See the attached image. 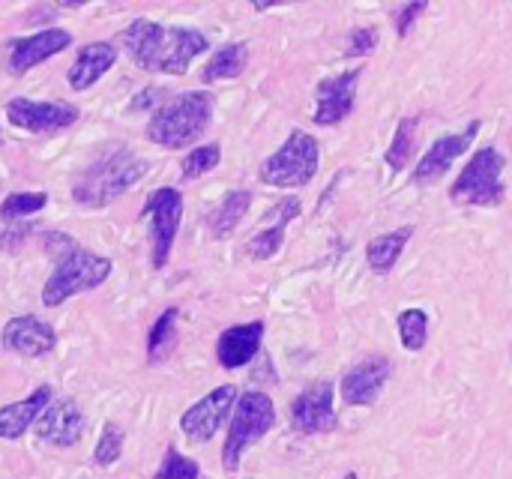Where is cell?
<instances>
[{"label": "cell", "mask_w": 512, "mask_h": 479, "mask_svg": "<svg viewBox=\"0 0 512 479\" xmlns=\"http://www.w3.org/2000/svg\"><path fill=\"white\" fill-rule=\"evenodd\" d=\"M45 204H48V195L45 192H12L0 204V219L3 222H18L24 216L39 213Z\"/></svg>", "instance_id": "cell-28"}, {"label": "cell", "mask_w": 512, "mask_h": 479, "mask_svg": "<svg viewBox=\"0 0 512 479\" xmlns=\"http://www.w3.org/2000/svg\"><path fill=\"white\" fill-rule=\"evenodd\" d=\"M48 405H51V387H39L27 399L0 408V438L18 441L30 426H36V420L45 414Z\"/></svg>", "instance_id": "cell-21"}, {"label": "cell", "mask_w": 512, "mask_h": 479, "mask_svg": "<svg viewBox=\"0 0 512 479\" xmlns=\"http://www.w3.org/2000/svg\"><path fill=\"white\" fill-rule=\"evenodd\" d=\"M399 339H402V348L408 354H420L429 342V315L426 309H405L399 312Z\"/></svg>", "instance_id": "cell-26"}, {"label": "cell", "mask_w": 512, "mask_h": 479, "mask_svg": "<svg viewBox=\"0 0 512 479\" xmlns=\"http://www.w3.org/2000/svg\"><path fill=\"white\" fill-rule=\"evenodd\" d=\"M378 48V30L375 27H357L351 30L348 36V45H345V57H366Z\"/></svg>", "instance_id": "cell-32"}, {"label": "cell", "mask_w": 512, "mask_h": 479, "mask_svg": "<svg viewBox=\"0 0 512 479\" xmlns=\"http://www.w3.org/2000/svg\"><path fill=\"white\" fill-rule=\"evenodd\" d=\"M147 174V162L138 159L132 150L117 147L99 162H93L75 183H72V198L81 207L99 210L126 195L141 177Z\"/></svg>", "instance_id": "cell-3"}, {"label": "cell", "mask_w": 512, "mask_h": 479, "mask_svg": "<svg viewBox=\"0 0 512 479\" xmlns=\"http://www.w3.org/2000/svg\"><path fill=\"white\" fill-rule=\"evenodd\" d=\"M45 246L54 255V273L48 276V282L42 288L45 309H54V306L66 303L75 294L93 291L111 276V261L108 258L81 249L66 234H45Z\"/></svg>", "instance_id": "cell-2"}, {"label": "cell", "mask_w": 512, "mask_h": 479, "mask_svg": "<svg viewBox=\"0 0 512 479\" xmlns=\"http://www.w3.org/2000/svg\"><path fill=\"white\" fill-rule=\"evenodd\" d=\"M321 165V144L306 129H291L285 144L261 162V183L276 189H303L315 180Z\"/></svg>", "instance_id": "cell-5"}, {"label": "cell", "mask_w": 512, "mask_h": 479, "mask_svg": "<svg viewBox=\"0 0 512 479\" xmlns=\"http://www.w3.org/2000/svg\"><path fill=\"white\" fill-rule=\"evenodd\" d=\"M246 60H249V45L246 42H231V45L219 48L207 60V66L201 69V81L216 84V81H225V78H237L246 69Z\"/></svg>", "instance_id": "cell-24"}, {"label": "cell", "mask_w": 512, "mask_h": 479, "mask_svg": "<svg viewBox=\"0 0 512 479\" xmlns=\"http://www.w3.org/2000/svg\"><path fill=\"white\" fill-rule=\"evenodd\" d=\"M219 159H222V147L216 141L189 150V156L183 159V180H198V177L210 174L219 165Z\"/></svg>", "instance_id": "cell-29"}, {"label": "cell", "mask_w": 512, "mask_h": 479, "mask_svg": "<svg viewBox=\"0 0 512 479\" xmlns=\"http://www.w3.org/2000/svg\"><path fill=\"white\" fill-rule=\"evenodd\" d=\"M141 216L150 222V240H153V270H162L171 258L180 219H183V195L174 186L153 189Z\"/></svg>", "instance_id": "cell-8"}, {"label": "cell", "mask_w": 512, "mask_h": 479, "mask_svg": "<svg viewBox=\"0 0 512 479\" xmlns=\"http://www.w3.org/2000/svg\"><path fill=\"white\" fill-rule=\"evenodd\" d=\"M54 345H57L54 327L39 321L36 315H18V318L6 321V327H3V348L18 357L36 360V357L51 354Z\"/></svg>", "instance_id": "cell-15"}, {"label": "cell", "mask_w": 512, "mask_h": 479, "mask_svg": "<svg viewBox=\"0 0 512 479\" xmlns=\"http://www.w3.org/2000/svg\"><path fill=\"white\" fill-rule=\"evenodd\" d=\"M33 228L30 225H15V228H6L3 234H0V249H6V252H15L24 240H27V234H30Z\"/></svg>", "instance_id": "cell-35"}, {"label": "cell", "mask_w": 512, "mask_h": 479, "mask_svg": "<svg viewBox=\"0 0 512 479\" xmlns=\"http://www.w3.org/2000/svg\"><path fill=\"white\" fill-rule=\"evenodd\" d=\"M72 45V33L63 30V27H48V30H39L33 36H24L12 45L9 51V69L15 75H24L27 69H33L36 63L66 51Z\"/></svg>", "instance_id": "cell-17"}, {"label": "cell", "mask_w": 512, "mask_h": 479, "mask_svg": "<svg viewBox=\"0 0 512 479\" xmlns=\"http://www.w3.org/2000/svg\"><path fill=\"white\" fill-rule=\"evenodd\" d=\"M393 378V363L384 354H372L351 366L342 378V399L348 408H369L381 399L387 381Z\"/></svg>", "instance_id": "cell-11"}, {"label": "cell", "mask_w": 512, "mask_h": 479, "mask_svg": "<svg viewBox=\"0 0 512 479\" xmlns=\"http://www.w3.org/2000/svg\"><path fill=\"white\" fill-rule=\"evenodd\" d=\"M261 339H264V321H249V324L228 327L216 342L219 366L228 369V372L249 366L261 351Z\"/></svg>", "instance_id": "cell-18"}, {"label": "cell", "mask_w": 512, "mask_h": 479, "mask_svg": "<svg viewBox=\"0 0 512 479\" xmlns=\"http://www.w3.org/2000/svg\"><path fill=\"white\" fill-rule=\"evenodd\" d=\"M297 216H300V201H297V198H282V201L267 213L270 225H267V228H261V231L249 240V246H246L249 258H255V261H267V258H273V255L282 249L285 228H288Z\"/></svg>", "instance_id": "cell-19"}, {"label": "cell", "mask_w": 512, "mask_h": 479, "mask_svg": "<svg viewBox=\"0 0 512 479\" xmlns=\"http://www.w3.org/2000/svg\"><path fill=\"white\" fill-rule=\"evenodd\" d=\"M117 45L114 42H87L84 48H78V57L72 63V69L66 72L69 87L72 90H87L93 87L114 63H117Z\"/></svg>", "instance_id": "cell-20"}, {"label": "cell", "mask_w": 512, "mask_h": 479, "mask_svg": "<svg viewBox=\"0 0 512 479\" xmlns=\"http://www.w3.org/2000/svg\"><path fill=\"white\" fill-rule=\"evenodd\" d=\"M210 117H213V96L204 90H189L153 111L147 123V138L165 150L189 147L207 132Z\"/></svg>", "instance_id": "cell-4"}, {"label": "cell", "mask_w": 512, "mask_h": 479, "mask_svg": "<svg viewBox=\"0 0 512 479\" xmlns=\"http://www.w3.org/2000/svg\"><path fill=\"white\" fill-rule=\"evenodd\" d=\"M168 93L165 90H159V87H147V90H141L135 99H132V111H144V108H150V105H165L168 99H165Z\"/></svg>", "instance_id": "cell-34"}, {"label": "cell", "mask_w": 512, "mask_h": 479, "mask_svg": "<svg viewBox=\"0 0 512 479\" xmlns=\"http://www.w3.org/2000/svg\"><path fill=\"white\" fill-rule=\"evenodd\" d=\"M174 333H177V309H165L159 315V321L153 324L150 336H147V357H150V363L162 360L171 351Z\"/></svg>", "instance_id": "cell-27"}, {"label": "cell", "mask_w": 512, "mask_h": 479, "mask_svg": "<svg viewBox=\"0 0 512 479\" xmlns=\"http://www.w3.org/2000/svg\"><path fill=\"white\" fill-rule=\"evenodd\" d=\"M426 9H429V3H426V0H420V3L414 0V3H405V6H399V9L393 12V24H396V33H399V36L405 39V36H408V33L414 30L417 18H420V15H423Z\"/></svg>", "instance_id": "cell-33"}, {"label": "cell", "mask_w": 512, "mask_h": 479, "mask_svg": "<svg viewBox=\"0 0 512 479\" xmlns=\"http://www.w3.org/2000/svg\"><path fill=\"white\" fill-rule=\"evenodd\" d=\"M36 435L39 441L51 444V447H75L84 435V414L72 399H60L51 402L45 408V414L36 420Z\"/></svg>", "instance_id": "cell-16"}, {"label": "cell", "mask_w": 512, "mask_h": 479, "mask_svg": "<svg viewBox=\"0 0 512 479\" xmlns=\"http://www.w3.org/2000/svg\"><path fill=\"white\" fill-rule=\"evenodd\" d=\"M342 479H360V477H357V474L351 471V474H345V477H342Z\"/></svg>", "instance_id": "cell-36"}, {"label": "cell", "mask_w": 512, "mask_h": 479, "mask_svg": "<svg viewBox=\"0 0 512 479\" xmlns=\"http://www.w3.org/2000/svg\"><path fill=\"white\" fill-rule=\"evenodd\" d=\"M252 207V192H246V189H234V192H228L213 210H210V216H207V228H210V234L216 237V240H225L237 225H240V219L246 216V210Z\"/></svg>", "instance_id": "cell-23"}, {"label": "cell", "mask_w": 512, "mask_h": 479, "mask_svg": "<svg viewBox=\"0 0 512 479\" xmlns=\"http://www.w3.org/2000/svg\"><path fill=\"white\" fill-rule=\"evenodd\" d=\"M120 453H123V429L114 426V423H105L102 435H99V441L93 447V462L99 468H111L120 459Z\"/></svg>", "instance_id": "cell-30"}, {"label": "cell", "mask_w": 512, "mask_h": 479, "mask_svg": "<svg viewBox=\"0 0 512 479\" xmlns=\"http://www.w3.org/2000/svg\"><path fill=\"white\" fill-rule=\"evenodd\" d=\"M291 426L300 435H327L336 432L339 417L333 408V384L315 381L291 402Z\"/></svg>", "instance_id": "cell-10"}, {"label": "cell", "mask_w": 512, "mask_h": 479, "mask_svg": "<svg viewBox=\"0 0 512 479\" xmlns=\"http://www.w3.org/2000/svg\"><path fill=\"white\" fill-rule=\"evenodd\" d=\"M360 75H363V69H348V72L324 78L318 84V96H315L318 108H315V117H312L318 126H336L354 111Z\"/></svg>", "instance_id": "cell-14"}, {"label": "cell", "mask_w": 512, "mask_h": 479, "mask_svg": "<svg viewBox=\"0 0 512 479\" xmlns=\"http://www.w3.org/2000/svg\"><path fill=\"white\" fill-rule=\"evenodd\" d=\"M411 237H414V225H402L396 231H387V234H378L375 240H369V246H366L369 270L378 273V276L393 273V267L399 264V258H402Z\"/></svg>", "instance_id": "cell-22"}, {"label": "cell", "mask_w": 512, "mask_h": 479, "mask_svg": "<svg viewBox=\"0 0 512 479\" xmlns=\"http://www.w3.org/2000/svg\"><path fill=\"white\" fill-rule=\"evenodd\" d=\"M276 426V408L273 399L261 390L240 393L234 405V417L228 426V438L222 447V468L234 474L240 468V459L249 447H255L270 429Z\"/></svg>", "instance_id": "cell-7"}, {"label": "cell", "mask_w": 512, "mask_h": 479, "mask_svg": "<svg viewBox=\"0 0 512 479\" xmlns=\"http://www.w3.org/2000/svg\"><path fill=\"white\" fill-rule=\"evenodd\" d=\"M6 117L12 126L36 135L69 129L78 120V108L69 102H36V99H12L6 105Z\"/></svg>", "instance_id": "cell-12"}, {"label": "cell", "mask_w": 512, "mask_h": 479, "mask_svg": "<svg viewBox=\"0 0 512 479\" xmlns=\"http://www.w3.org/2000/svg\"><path fill=\"white\" fill-rule=\"evenodd\" d=\"M156 479H201V468H198L192 459L180 456L174 447H168L165 462H162V468H159Z\"/></svg>", "instance_id": "cell-31"}, {"label": "cell", "mask_w": 512, "mask_h": 479, "mask_svg": "<svg viewBox=\"0 0 512 479\" xmlns=\"http://www.w3.org/2000/svg\"><path fill=\"white\" fill-rule=\"evenodd\" d=\"M507 159L498 147H480L450 186V201L459 207H498L507 198Z\"/></svg>", "instance_id": "cell-6"}, {"label": "cell", "mask_w": 512, "mask_h": 479, "mask_svg": "<svg viewBox=\"0 0 512 479\" xmlns=\"http://www.w3.org/2000/svg\"><path fill=\"white\" fill-rule=\"evenodd\" d=\"M417 132H420V120L417 117H402L396 132H393V141L384 153V162L387 168L396 174L402 171L408 162H411V153H414V144H417Z\"/></svg>", "instance_id": "cell-25"}, {"label": "cell", "mask_w": 512, "mask_h": 479, "mask_svg": "<svg viewBox=\"0 0 512 479\" xmlns=\"http://www.w3.org/2000/svg\"><path fill=\"white\" fill-rule=\"evenodd\" d=\"M240 393L234 384H222L213 393H207L201 402H195L183 417H180V432L186 435V441L192 444H207L213 441V435L222 429V423L228 420V414L234 411Z\"/></svg>", "instance_id": "cell-9"}, {"label": "cell", "mask_w": 512, "mask_h": 479, "mask_svg": "<svg viewBox=\"0 0 512 479\" xmlns=\"http://www.w3.org/2000/svg\"><path fill=\"white\" fill-rule=\"evenodd\" d=\"M120 45L144 72L183 75L198 54L210 48L207 36L192 27H162L150 18L132 21L120 33Z\"/></svg>", "instance_id": "cell-1"}, {"label": "cell", "mask_w": 512, "mask_h": 479, "mask_svg": "<svg viewBox=\"0 0 512 479\" xmlns=\"http://www.w3.org/2000/svg\"><path fill=\"white\" fill-rule=\"evenodd\" d=\"M480 120H474L465 132H453V135H441L426 153H423V159L417 162V168H414V183L417 186H429V183H435V180H441L450 168H453V162L474 144V138H477V132H480Z\"/></svg>", "instance_id": "cell-13"}]
</instances>
